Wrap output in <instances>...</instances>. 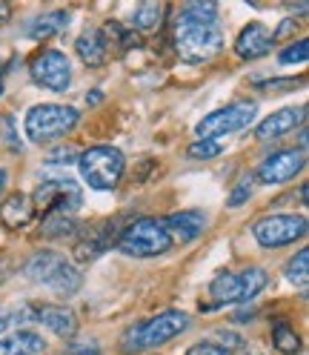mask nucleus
Listing matches in <instances>:
<instances>
[{"instance_id": "obj_25", "label": "nucleus", "mask_w": 309, "mask_h": 355, "mask_svg": "<svg viewBox=\"0 0 309 355\" xmlns=\"http://www.w3.org/2000/svg\"><path fill=\"white\" fill-rule=\"evenodd\" d=\"M240 278V304H247V301H252L263 286H267V272L261 270V266H249V270H244L238 275Z\"/></svg>"}, {"instance_id": "obj_12", "label": "nucleus", "mask_w": 309, "mask_h": 355, "mask_svg": "<svg viewBox=\"0 0 309 355\" xmlns=\"http://www.w3.org/2000/svg\"><path fill=\"white\" fill-rule=\"evenodd\" d=\"M272 43H275V37H272V32L267 26L263 24H249V26L240 29V35L235 40V52H238V58H244V60H255V58L267 55L272 49Z\"/></svg>"}, {"instance_id": "obj_7", "label": "nucleus", "mask_w": 309, "mask_h": 355, "mask_svg": "<svg viewBox=\"0 0 309 355\" xmlns=\"http://www.w3.org/2000/svg\"><path fill=\"white\" fill-rule=\"evenodd\" d=\"M255 112H258V106L252 101H238V103H229L224 109L209 112L195 126V132H197V138H224V135H232V132L247 129L255 121Z\"/></svg>"}, {"instance_id": "obj_19", "label": "nucleus", "mask_w": 309, "mask_h": 355, "mask_svg": "<svg viewBox=\"0 0 309 355\" xmlns=\"http://www.w3.org/2000/svg\"><path fill=\"white\" fill-rule=\"evenodd\" d=\"M43 347H46L43 336L32 329H20L12 338H0V355H37Z\"/></svg>"}, {"instance_id": "obj_15", "label": "nucleus", "mask_w": 309, "mask_h": 355, "mask_svg": "<svg viewBox=\"0 0 309 355\" xmlns=\"http://www.w3.org/2000/svg\"><path fill=\"white\" fill-rule=\"evenodd\" d=\"M35 318H37L43 327H46V329H52L58 338H72L75 332H78V318H75L72 309H66V306L46 304V306L37 309Z\"/></svg>"}, {"instance_id": "obj_11", "label": "nucleus", "mask_w": 309, "mask_h": 355, "mask_svg": "<svg viewBox=\"0 0 309 355\" xmlns=\"http://www.w3.org/2000/svg\"><path fill=\"white\" fill-rule=\"evenodd\" d=\"M303 166H306L303 149H281V152H272L270 158L258 166V181L267 187L286 184V181H292Z\"/></svg>"}, {"instance_id": "obj_2", "label": "nucleus", "mask_w": 309, "mask_h": 355, "mask_svg": "<svg viewBox=\"0 0 309 355\" xmlns=\"http://www.w3.org/2000/svg\"><path fill=\"white\" fill-rule=\"evenodd\" d=\"M24 272H26L29 281L49 286V290L58 293V295H72V293H78V286H80V281H83L80 272H78L75 266L66 261L60 252H49V250L35 252V255L26 261Z\"/></svg>"}, {"instance_id": "obj_27", "label": "nucleus", "mask_w": 309, "mask_h": 355, "mask_svg": "<svg viewBox=\"0 0 309 355\" xmlns=\"http://www.w3.org/2000/svg\"><path fill=\"white\" fill-rule=\"evenodd\" d=\"M286 278H290L292 284H306V278H309V250H301V252H295V258L286 263Z\"/></svg>"}, {"instance_id": "obj_16", "label": "nucleus", "mask_w": 309, "mask_h": 355, "mask_svg": "<svg viewBox=\"0 0 309 355\" xmlns=\"http://www.w3.org/2000/svg\"><path fill=\"white\" fill-rule=\"evenodd\" d=\"M75 49H78L80 60L95 69V66H103V63L109 60V37H106L100 29H86V32L78 37Z\"/></svg>"}, {"instance_id": "obj_26", "label": "nucleus", "mask_w": 309, "mask_h": 355, "mask_svg": "<svg viewBox=\"0 0 309 355\" xmlns=\"http://www.w3.org/2000/svg\"><path fill=\"white\" fill-rule=\"evenodd\" d=\"M220 152H224L220 138H197L189 146V158H195V161H212V158H218Z\"/></svg>"}, {"instance_id": "obj_36", "label": "nucleus", "mask_w": 309, "mask_h": 355, "mask_svg": "<svg viewBox=\"0 0 309 355\" xmlns=\"http://www.w3.org/2000/svg\"><path fill=\"white\" fill-rule=\"evenodd\" d=\"M98 101H100V95H98V92H95V95H86V103H98Z\"/></svg>"}, {"instance_id": "obj_38", "label": "nucleus", "mask_w": 309, "mask_h": 355, "mask_svg": "<svg viewBox=\"0 0 309 355\" xmlns=\"http://www.w3.org/2000/svg\"><path fill=\"white\" fill-rule=\"evenodd\" d=\"M3 278H6V275H3V266H0V284H3Z\"/></svg>"}, {"instance_id": "obj_3", "label": "nucleus", "mask_w": 309, "mask_h": 355, "mask_svg": "<svg viewBox=\"0 0 309 355\" xmlns=\"http://www.w3.org/2000/svg\"><path fill=\"white\" fill-rule=\"evenodd\" d=\"M80 115L75 106H63V103H37L29 109V115L24 121V129H26V138L32 144H49V141H58L63 135L78 126Z\"/></svg>"}, {"instance_id": "obj_21", "label": "nucleus", "mask_w": 309, "mask_h": 355, "mask_svg": "<svg viewBox=\"0 0 309 355\" xmlns=\"http://www.w3.org/2000/svg\"><path fill=\"white\" fill-rule=\"evenodd\" d=\"M164 20V3L161 0H141L132 12V29L135 32H152L158 29Z\"/></svg>"}, {"instance_id": "obj_33", "label": "nucleus", "mask_w": 309, "mask_h": 355, "mask_svg": "<svg viewBox=\"0 0 309 355\" xmlns=\"http://www.w3.org/2000/svg\"><path fill=\"white\" fill-rule=\"evenodd\" d=\"M15 324V306H0V336Z\"/></svg>"}, {"instance_id": "obj_23", "label": "nucleus", "mask_w": 309, "mask_h": 355, "mask_svg": "<svg viewBox=\"0 0 309 355\" xmlns=\"http://www.w3.org/2000/svg\"><path fill=\"white\" fill-rule=\"evenodd\" d=\"M272 344H275V349L283 352V355H298V352H301L298 332H295L290 324H286L283 318H278V321L272 324Z\"/></svg>"}, {"instance_id": "obj_13", "label": "nucleus", "mask_w": 309, "mask_h": 355, "mask_svg": "<svg viewBox=\"0 0 309 355\" xmlns=\"http://www.w3.org/2000/svg\"><path fill=\"white\" fill-rule=\"evenodd\" d=\"M166 230L172 238H178V241H195V238H201L206 232V224H209V218L201 212V209H184V212H175L169 215L166 220Z\"/></svg>"}, {"instance_id": "obj_5", "label": "nucleus", "mask_w": 309, "mask_h": 355, "mask_svg": "<svg viewBox=\"0 0 309 355\" xmlns=\"http://www.w3.org/2000/svg\"><path fill=\"white\" fill-rule=\"evenodd\" d=\"M78 166L86 184L98 192H106L118 187L126 161H123V152L115 146H92L83 155H78Z\"/></svg>"}, {"instance_id": "obj_34", "label": "nucleus", "mask_w": 309, "mask_h": 355, "mask_svg": "<svg viewBox=\"0 0 309 355\" xmlns=\"http://www.w3.org/2000/svg\"><path fill=\"white\" fill-rule=\"evenodd\" d=\"M0 126H3V132H6V144H9L12 149H20V141H17L15 129H12V118H3V121H0Z\"/></svg>"}, {"instance_id": "obj_18", "label": "nucleus", "mask_w": 309, "mask_h": 355, "mask_svg": "<svg viewBox=\"0 0 309 355\" xmlns=\"http://www.w3.org/2000/svg\"><path fill=\"white\" fill-rule=\"evenodd\" d=\"M69 20H72V15H69V12H63V9L46 12V15L35 17L32 24L26 26V35H29V37H35V40H46V37H55V35L66 32V26H69Z\"/></svg>"}, {"instance_id": "obj_24", "label": "nucleus", "mask_w": 309, "mask_h": 355, "mask_svg": "<svg viewBox=\"0 0 309 355\" xmlns=\"http://www.w3.org/2000/svg\"><path fill=\"white\" fill-rule=\"evenodd\" d=\"M75 230H78L75 218L66 212H46V218L40 224V232L46 238H66V235H75Z\"/></svg>"}, {"instance_id": "obj_4", "label": "nucleus", "mask_w": 309, "mask_h": 355, "mask_svg": "<svg viewBox=\"0 0 309 355\" xmlns=\"http://www.w3.org/2000/svg\"><path fill=\"white\" fill-rule=\"evenodd\" d=\"M115 243H118L121 252H126L132 258H154V255L169 252L172 235H169L164 220H158V218H141V220H132Z\"/></svg>"}, {"instance_id": "obj_1", "label": "nucleus", "mask_w": 309, "mask_h": 355, "mask_svg": "<svg viewBox=\"0 0 309 355\" xmlns=\"http://www.w3.org/2000/svg\"><path fill=\"white\" fill-rule=\"evenodd\" d=\"M189 327V315L178 313V309H166V313L154 315L149 321H141L135 327H129L123 332V352H141V349H152L161 347L166 341H172L175 336Z\"/></svg>"}, {"instance_id": "obj_39", "label": "nucleus", "mask_w": 309, "mask_h": 355, "mask_svg": "<svg viewBox=\"0 0 309 355\" xmlns=\"http://www.w3.org/2000/svg\"><path fill=\"white\" fill-rule=\"evenodd\" d=\"M0 95H3V86H0Z\"/></svg>"}, {"instance_id": "obj_14", "label": "nucleus", "mask_w": 309, "mask_h": 355, "mask_svg": "<svg viewBox=\"0 0 309 355\" xmlns=\"http://www.w3.org/2000/svg\"><path fill=\"white\" fill-rule=\"evenodd\" d=\"M301 123H303V106H298V109H281V112H275L267 121L258 123L255 135H258V141H275V138L286 135V132H292Z\"/></svg>"}, {"instance_id": "obj_32", "label": "nucleus", "mask_w": 309, "mask_h": 355, "mask_svg": "<svg viewBox=\"0 0 309 355\" xmlns=\"http://www.w3.org/2000/svg\"><path fill=\"white\" fill-rule=\"evenodd\" d=\"M63 355H100V347L95 341H86V344H72Z\"/></svg>"}, {"instance_id": "obj_10", "label": "nucleus", "mask_w": 309, "mask_h": 355, "mask_svg": "<svg viewBox=\"0 0 309 355\" xmlns=\"http://www.w3.org/2000/svg\"><path fill=\"white\" fill-rule=\"evenodd\" d=\"M83 204V192L75 181H43L35 195H32V207L43 209V212H78Z\"/></svg>"}, {"instance_id": "obj_17", "label": "nucleus", "mask_w": 309, "mask_h": 355, "mask_svg": "<svg viewBox=\"0 0 309 355\" xmlns=\"http://www.w3.org/2000/svg\"><path fill=\"white\" fill-rule=\"evenodd\" d=\"M32 212H35L32 198L15 192V195L6 198V204L0 207V220H3L6 230H24L32 220Z\"/></svg>"}, {"instance_id": "obj_28", "label": "nucleus", "mask_w": 309, "mask_h": 355, "mask_svg": "<svg viewBox=\"0 0 309 355\" xmlns=\"http://www.w3.org/2000/svg\"><path fill=\"white\" fill-rule=\"evenodd\" d=\"M306 58H309V43L306 40L290 43V46L281 52V63H303Z\"/></svg>"}, {"instance_id": "obj_29", "label": "nucleus", "mask_w": 309, "mask_h": 355, "mask_svg": "<svg viewBox=\"0 0 309 355\" xmlns=\"http://www.w3.org/2000/svg\"><path fill=\"white\" fill-rule=\"evenodd\" d=\"M46 164H52V166H69V164H78V152H75L72 146H60V149H55V152L49 155Z\"/></svg>"}, {"instance_id": "obj_37", "label": "nucleus", "mask_w": 309, "mask_h": 355, "mask_svg": "<svg viewBox=\"0 0 309 355\" xmlns=\"http://www.w3.org/2000/svg\"><path fill=\"white\" fill-rule=\"evenodd\" d=\"M3 187H6V172L0 169V192H3Z\"/></svg>"}, {"instance_id": "obj_31", "label": "nucleus", "mask_w": 309, "mask_h": 355, "mask_svg": "<svg viewBox=\"0 0 309 355\" xmlns=\"http://www.w3.org/2000/svg\"><path fill=\"white\" fill-rule=\"evenodd\" d=\"M186 355H229V349L227 347H218V344H209V341H201V344L189 347Z\"/></svg>"}, {"instance_id": "obj_6", "label": "nucleus", "mask_w": 309, "mask_h": 355, "mask_svg": "<svg viewBox=\"0 0 309 355\" xmlns=\"http://www.w3.org/2000/svg\"><path fill=\"white\" fill-rule=\"evenodd\" d=\"M175 49L186 63H209L224 49V35L215 24L201 26H175Z\"/></svg>"}, {"instance_id": "obj_30", "label": "nucleus", "mask_w": 309, "mask_h": 355, "mask_svg": "<svg viewBox=\"0 0 309 355\" xmlns=\"http://www.w3.org/2000/svg\"><path fill=\"white\" fill-rule=\"evenodd\" d=\"M249 195H252L249 178H240L238 187H235V189H232V195H229V207H240L244 201H249Z\"/></svg>"}, {"instance_id": "obj_35", "label": "nucleus", "mask_w": 309, "mask_h": 355, "mask_svg": "<svg viewBox=\"0 0 309 355\" xmlns=\"http://www.w3.org/2000/svg\"><path fill=\"white\" fill-rule=\"evenodd\" d=\"M9 17V6H6V0H0V20H6Z\"/></svg>"}, {"instance_id": "obj_8", "label": "nucleus", "mask_w": 309, "mask_h": 355, "mask_svg": "<svg viewBox=\"0 0 309 355\" xmlns=\"http://www.w3.org/2000/svg\"><path fill=\"white\" fill-rule=\"evenodd\" d=\"M252 235L267 250L286 247V243H295L298 238L306 235V218L303 215H267L252 227Z\"/></svg>"}, {"instance_id": "obj_22", "label": "nucleus", "mask_w": 309, "mask_h": 355, "mask_svg": "<svg viewBox=\"0 0 309 355\" xmlns=\"http://www.w3.org/2000/svg\"><path fill=\"white\" fill-rule=\"evenodd\" d=\"M215 304H240V278L235 272H218L209 284Z\"/></svg>"}, {"instance_id": "obj_20", "label": "nucleus", "mask_w": 309, "mask_h": 355, "mask_svg": "<svg viewBox=\"0 0 309 355\" xmlns=\"http://www.w3.org/2000/svg\"><path fill=\"white\" fill-rule=\"evenodd\" d=\"M201 24H218L215 0H192V3H186L175 26H201Z\"/></svg>"}, {"instance_id": "obj_9", "label": "nucleus", "mask_w": 309, "mask_h": 355, "mask_svg": "<svg viewBox=\"0 0 309 355\" xmlns=\"http://www.w3.org/2000/svg\"><path fill=\"white\" fill-rule=\"evenodd\" d=\"M29 72H32V80L43 89H49V92H66L72 83V63L58 49L37 52L29 63Z\"/></svg>"}]
</instances>
